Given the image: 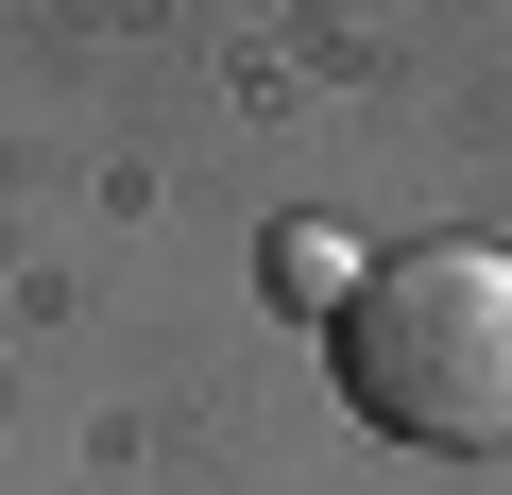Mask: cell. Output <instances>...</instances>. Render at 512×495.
<instances>
[{
    "instance_id": "1",
    "label": "cell",
    "mask_w": 512,
    "mask_h": 495,
    "mask_svg": "<svg viewBox=\"0 0 512 495\" xmlns=\"http://www.w3.org/2000/svg\"><path fill=\"white\" fill-rule=\"evenodd\" d=\"M342 410L427 461H512V257L495 239H393L325 325Z\"/></svg>"
},
{
    "instance_id": "2",
    "label": "cell",
    "mask_w": 512,
    "mask_h": 495,
    "mask_svg": "<svg viewBox=\"0 0 512 495\" xmlns=\"http://www.w3.org/2000/svg\"><path fill=\"white\" fill-rule=\"evenodd\" d=\"M256 274H274V308H291V325H342L376 257H359V239H342V222H274V257H256Z\"/></svg>"
}]
</instances>
